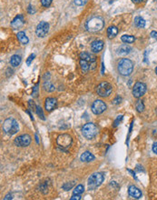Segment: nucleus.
Instances as JSON below:
<instances>
[{"label":"nucleus","instance_id":"obj_1","mask_svg":"<svg viewBox=\"0 0 157 200\" xmlns=\"http://www.w3.org/2000/svg\"><path fill=\"white\" fill-rule=\"evenodd\" d=\"M117 70L119 74L122 76H124V77L130 76L134 70V63L128 58H123L118 63Z\"/></svg>","mask_w":157,"mask_h":200},{"label":"nucleus","instance_id":"obj_2","mask_svg":"<svg viewBox=\"0 0 157 200\" xmlns=\"http://www.w3.org/2000/svg\"><path fill=\"white\" fill-rule=\"evenodd\" d=\"M105 22L100 17H93L86 23V27L90 32H98L104 28Z\"/></svg>","mask_w":157,"mask_h":200},{"label":"nucleus","instance_id":"obj_3","mask_svg":"<svg viewBox=\"0 0 157 200\" xmlns=\"http://www.w3.org/2000/svg\"><path fill=\"white\" fill-rule=\"evenodd\" d=\"M3 130L7 133V134L13 136L18 132L19 126L16 119L14 118H7L3 123Z\"/></svg>","mask_w":157,"mask_h":200},{"label":"nucleus","instance_id":"obj_4","mask_svg":"<svg viewBox=\"0 0 157 200\" xmlns=\"http://www.w3.org/2000/svg\"><path fill=\"white\" fill-rule=\"evenodd\" d=\"M82 133H83V136L86 139H92L98 134V128L95 124L87 123L83 126Z\"/></svg>","mask_w":157,"mask_h":200},{"label":"nucleus","instance_id":"obj_5","mask_svg":"<svg viewBox=\"0 0 157 200\" xmlns=\"http://www.w3.org/2000/svg\"><path fill=\"white\" fill-rule=\"evenodd\" d=\"M104 181V176L102 173H93L90 176L87 181L88 188L90 190H93L101 186Z\"/></svg>","mask_w":157,"mask_h":200},{"label":"nucleus","instance_id":"obj_6","mask_svg":"<svg viewBox=\"0 0 157 200\" xmlns=\"http://www.w3.org/2000/svg\"><path fill=\"white\" fill-rule=\"evenodd\" d=\"M113 91V86L110 83L108 82H102L98 85L97 88H96V92L98 94V95L102 96V97H107L111 95Z\"/></svg>","mask_w":157,"mask_h":200},{"label":"nucleus","instance_id":"obj_7","mask_svg":"<svg viewBox=\"0 0 157 200\" xmlns=\"http://www.w3.org/2000/svg\"><path fill=\"white\" fill-rule=\"evenodd\" d=\"M57 146L62 149H67L72 144V138L67 134H62L56 138Z\"/></svg>","mask_w":157,"mask_h":200},{"label":"nucleus","instance_id":"obj_8","mask_svg":"<svg viewBox=\"0 0 157 200\" xmlns=\"http://www.w3.org/2000/svg\"><path fill=\"white\" fill-rule=\"evenodd\" d=\"M91 109H92V112L95 115H100V114H102V113H104L105 111L106 105H105V103L103 101V100L97 99V100H96V101L92 104Z\"/></svg>","mask_w":157,"mask_h":200},{"label":"nucleus","instance_id":"obj_9","mask_svg":"<svg viewBox=\"0 0 157 200\" xmlns=\"http://www.w3.org/2000/svg\"><path fill=\"white\" fill-rule=\"evenodd\" d=\"M49 31V24L47 22H40L36 29V34L38 38H45Z\"/></svg>","mask_w":157,"mask_h":200},{"label":"nucleus","instance_id":"obj_10","mask_svg":"<svg viewBox=\"0 0 157 200\" xmlns=\"http://www.w3.org/2000/svg\"><path fill=\"white\" fill-rule=\"evenodd\" d=\"M15 145L17 146V147H27L30 145L31 143V137L27 134H24V135H21L19 137H17L16 138H15V141H14Z\"/></svg>","mask_w":157,"mask_h":200},{"label":"nucleus","instance_id":"obj_11","mask_svg":"<svg viewBox=\"0 0 157 200\" xmlns=\"http://www.w3.org/2000/svg\"><path fill=\"white\" fill-rule=\"evenodd\" d=\"M145 92H146V86L142 82H137L133 88V95L135 98L142 97Z\"/></svg>","mask_w":157,"mask_h":200},{"label":"nucleus","instance_id":"obj_12","mask_svg":"<svg viewBox=\"0 0 157 200\" xmlns=\"http://www.w3.org/2000/svg\"><path fill=\"white\" fill-rule=\"evenodd\" d=\"M57 100L54 97H47L45 101V108L47 112H51L56 108Z\"/></svg>","mask_w":157,"mask_h":200},{"label":"nucleus","instance_id":"obj_13","mask_svg":"<svg viewBox=\"0 0 157 200\" xmlns=\"http://www.w3.org/2000/svg\"><path fill=\"white\" fill-rule=\"evenodd\" d=\"M25 23V19H24V17L22 15H17L14 20L11 22V26L13 29H18L20 28Z\"/></svg>","mask_w":157,"mask_h":200},{"label":"nucleus","instance_id":"obj_14","mask_svg":"<svg viewBox=\"0 0 157 200\" xmlns=\"http://www.w3.org/2000/svg\"><path fill=\"white\" fill-rule=\"evenodd\" d=\"M104 48V42L102 40H95L91 44V49L93 53H99Z\"/></svg>","mask_w":157,"mask_h":200},{"label":"nucleus","instance_id":"obj_15","mask_svg":"<svg viewBox=\"0 0 157 200\" xmlns=\"http://www.w3.org/2000/svg\"><path fill=\"white\" fill-rule=\"evenodd\" d=\"M128 194H129L130 196H132V197H134V198H136V199L142 197V192H141V190H140L139 188H137L136 186H129V188H128Z\"/></svg>","mask_w":157,"mask_h":200},{"label":"nucleus","instance_id":"obj_16","mask_svg":"<svg viewBox=\"0 0 157 200\" xmlns=\"http://www.w3.org/2000/svg\"><path fill=\"white\" fill-rule=\"evenodd\" d=\"M131 50H132V48L130 46H128L127 44H123L117 48V53L120 56H126L131 52Z\"/></svg>","mask_w":157,"mask_h":200},{"label":"nucleus","instance_id":"obj_17","mask_svg":"<svg viewBox=\"0 0 157 200\" xmlns=\"http://www.w3.org/2000/svg\"><path fill=\"white\" fill-rule=\"evenodd\" d=\"M80 158L83 162H91L93 160H95V156L92 153H90L89 151H85L81 155Z\"/></svg>","mask_w":157,"mask_h":200},{"label":"nucleus","instance_id":"obj_18","mask_svg":"<svg viewBox=\"0 0 157 200\" xmlns=\"http://www.w3.org/2000/svg\"><path fill=\"white\" fill-rule=\"evenodd\" d=\"M118 34V29L114 26H111L107 28V37L109 38H114Z\"/></svg>","mask_w":157,"mask_h":200},{"label":"nucleus","instance_id":"obj_19","mask_svg":"<svg viewBox=\"0 0 157 200\" xmlns=\"http://www.w3.org/2000/svg\"><path fill=\"white\" fill-rule=\"evenodd\" d=\"M16 37H17V39L19 40V42H20L21 44H23V45H26V44L28 43V41H29V40H28V38H27L26 35H25V33L23 32V31L18 32Z\"/></svg>","mask_w":157,"mask_h":200},{"label":"nucleus","instance_id":"obj_20","mask_svg":"<svg viewBox=\"0 0 157 200\" xmlns=\"http://www.w3.org/2000/svg\"><path fill=\"white\" fill-rule=\"evenodd\" d=\"M21 63V56H18V55H14L11 56L10 58V65L12 66H14V68H16V66H18Z\"/></svg>","mask_w":157,"mask_h":200},{"label":"nucleus","instance_id":"obj_21","mask_svg":"<svg viewBox=\"0 0 157 200\" xmlns=\"http://www.w3.org/2000/svg\"><path fill=\"white\" fill-rule=\"evenodd\" d=\"M135 25L139 28H144L145 26V20L141 17H136L135 18Z\"/></svg>","mask_w":157,"mask_h":200},{"label":"nucleus","instance_id":"obj_22","mask_svg":"<svg viewBox=\"0 0 157 200\" xmlns=\"http://www.w3.org/2000/svg\"><path fill=\"white\" fill-rule=\"evenodd\" d=\"M80 65H81V68L83 70V72H87L90 68V62L84 60V59H80Z\"/></svg>","mask_w":157,"mask_h":200},{"label":"nucleus","instance_id":"obj_23","mask_svg":"<svg viewBox=\"0 0 157 200\" xmlns=\"http://www.w3.org/2000/svg\"><path fill=\"white\" fill-rule=\"evenodd\" d=\"M121 40L125 43V44H131V43H134L135 40V38L133 37V36H129V35H123L122 38H121Z\"/></svg>","mask_w":157,"mask_h":200},{"label":"nucleus","instance_id":"obj_24","mask_svg":"<svg viewBox=\"0 0 157 200\" xmlns=\"http://www.w3.org/2000/svg\"><path fill=\"white\" fill-rule=\"evenodd\" d=\"M43 87L46 91L47 92H53L55 90V86L50 82V81H45L44 85H43Z\"/></svg>","mask_w":157,"mask_h":200},{"label":"nucleus","instance_id":"obj_25","mask_svg":"<svg viewBox=\"0 0 157 200\" xmlns=\"http://www.w3.org/2000/svg\"><path fill=\"white\" fill-rule=\"evenodd\" d=\"M84 191V187L83 185H78L75 187L74 191H73V194L74 195H82Z\"/></svg>","mask_w":157,"mask_h":200},{"label":"nucleus","instance_id":"obj_26","mask_svg":"<svg viewBox=\"0 0 157 200\" xmlns=\"http://www.w3.org/2000/svg\"><path fill=\"white\" fill-rule=\"evenodd\" d=\"M135 108H136L138 112H143L144 109V105L143 101H141V100H138V101L136 102Z\"/></svg>","mask_w":157,"mask_h":200},{"label":"nucleus","instance_id":"obj_27","mask_svg":"<svg viewBox=\"0 0 157 200\" xmlns=\"http://www.w3.org/2000/svg\"><path fill=\"white\" fill-rule=\"evenodd\" d=\"M36 112H37V114L38 115V117H40L41 119L45 120V115H44V113H43V110H42V108H41L40 107L37 106V109H36Z\"/></svg>","mask_w":157,"mask_h":200},{"label":"nucleus","instance_id":"obj_28","mask_svg":"<svg viewBox=\"0 0 157 200\" xmlns=\"http://www.w3.org/2000/svg\"><path fill=\"white\" fill-rule=\"evenodd\" d=\"M52 1H53V0H41V5L44 8H48L51 5Z\"/></svg>","mask_w":157,"mask_h":200},{"label":"nucleus","instance_id":"obj_29","mask_svg":"<svg viewBox=\"0 0 157 200\" xmlns=\"http://www.w3.org/2000/svg\"><path fill=\"white\" fill-rule=\"evenodd\" d=\"M74 2H75V4L76 5V6H84V5H85L86 4V2H87V0H74Z\"/></svg>","mask_w":157,"mask_h":200},{"label":"nucleus","instance_id":"obj_30","mask_svg":"<svg viewBox=\"0 0 157 200\" xmlns=\"http://www.w3.org/2000/svg\"><path fill=\"white\" fill-rule=\"evenodd\" d=\"M35 56H36V55H35V54H31V55L28 56V58H27V60H26V64H27L28 65L31 64V62H32V60L35 58Z\"/></svg>","mask_w":157,"mask_h":200},{"label":"nucleus","instance_id":"obj_31","mask_svg":"<svg viewBox=\"0 0 157 200\" xmlns=\"http://www.w3.org/2000/svg\"><path fill=\"white\" fill-rule=\"evenodd\" d=\"M28 104H29V108H33V110L36 111V109H37V106L35 105L34 101H32V100H29V101H28Z\"/></svg>","mask_w":157,"mask_h":200},{"label":"nucleus","instance_id":"obj_32","mask_svg":"<svg viewBox=\"0 0 157 200\" xmlns=\"http://www.w3.org/2000/svg\"><path fill=\"white\" fill-rule=\"evenodd\" d=\"M73 186H74V182H72L71 184H65L64 186H63V188H64L65 190H69V188H71Z\"/></svg>","mask_w":157,"mask_h":200},{"label":"nucleus","instance_id":"obj_33","mask_svg":"<svg viewBox=\"0 0 157 200\" xmlns=\"http://www.w3.org/2000/svg\"><path fill=\"white\" fill-rule=\"evenodd\" d=\"M121 101H122V98H121L120 96H116V97L114 98V101H113V104H114V105H117V104L121 103Z\"/></svg>","mask_w":157,"mask_h":200},{"label":"nucleus","instance_id":"obj_34","mask_svg":"<svg viewBox=\"0 0 157 200\" xmlns=\"http://www.w3.org/2000/svg\"><path fill=\"white\" fill-rule=\"evenodd\" d=\"M37 91H38V84H37L34 87V91H33V95L34 96H37Z\"/></svg>","mask_w":157,"mask_h":200},{"label":"nucleus","instance_id":"obj_35","mask_svg":"<svg viewBox=\"0 0 157 200\" xmlns=\"http://www.w3.org/2000/svg\"><path fill=\"white\" fill-rule=\"evenodd\" d=\"M70 199L71 200H80L81 199V195H74Z\"/></svg>","mask_w":157,"mask_h":200},{"label":"nucleus","instance_id":"obj_36","mask_svg":"<svg viewBox=\"0 0 157 200\" xmlns=\"http://www.w3.org/2000/svg\"><path fill=\"white\" fill-rule=\"evenodd\" d=\"M33 8H34V7H32V6H29V7H28V13H29V14L35 13V9H34Z\"/></svg>","mask_w":157,"mask_h":200},{"label":"nucleus","instance_id":"obj_37","mask_svg":"<svg viewBox=\"0 0 157 200\" xmlns=\"http://www.w3.org/2000/svg\"><path fill=\"white\" fill-rule=\"evenodd\" d=\"M151 37L154 39H157V32H155V31L151 32Z\"/></svg>","mask_w":157,"mask_h":200},{"label":"nucleus","instance_id":"obj_38","mask_svg":"<svg viewBox=\"0 0 157 200\" xmlns=\"http://www.w3.org/2000/svg\"><path fill=\"white\" fill-rule=\"evenodd\" d=\"M153 151L155 154H157V142H155V143L153 144Z\"/></svg>","mask_w":157,"mask_h":200},{"label":"nucleus","instance_id":"obj_39","mask_svg":"<svg viewBox=\"0 0 157 200\" xmlns=\"http://www.w3.org/2000/svg\"><path fill=\"white\" fill-rule=\"evenodd\" d=\"M122 118H123V116H119V117H118V118H117V119L115 120V122H114V126H116L118 125L117 123H118V122H119V121H120V120H121Z\"/></svg>","mask_w":157,"mask_h":200},{"label":"nucleus","instance_id":"obj_40","mask_svg":"<svg viewBox=\"0 0 157 200\" xmlns=\"http://www.w3.org/2000/svg\"><path fill=\"white\" fill-rule=\"evenodd\" d=\"M132 1L135 4H139V3H142V2H145L146 0H132Z\"/></svg>","mask_w":157,"mask_h":200},{"label":"nucleus","instance_id":"obj_41","mask_svg":"<svg viewBox=\"0 0 157 200\" xmlns=\"http://www.w3.org/2000/svg\"><path fill=\"white\" fill-rule=\"evenodd\" d=\"M4 199H5V200H7V199H12V196H11L10 194H8V195H7V196L4 197Z\"/></svg>","mask_w":157,"mask_h":200},{"label":"nucleus","instance_id":"obj_42","mask_svg":"<svg viewBox=\"0 0 157 200\" xmlns=\"http://www.w3.org/2000/svg\"><path fill=\"white\" fill-rule=\"evenodd\" d=\"M155 73H156V75H157V68H155Z\"/></svg>","mask_w":157,"mask_h":200}]
</instances>
